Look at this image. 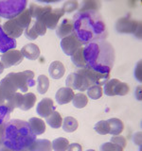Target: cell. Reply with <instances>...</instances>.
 I'll use <instances>...</instances> for the list:
<instances>
[{
  "label": "cell",
  "instance_id": "obj_45",
  "mask_svg": "<svg viewBox=\"0 0 142 151\" xmlns=\"http://www.w3.org/2000/svg\"><path fill=\"white\" fill-rule=\"evenodd\" d=\"M7 102V97L6 96H5V93H3V91L1 90V88H0V104H3V105H5Z\"/></svg>",
  "mask_w": 142,
  "mask_h": 151
},
{
  "label": "cell",
  "instance_id": "obj_28",
  "mask_svg": "<svg viewBox=\"0 0 142 151\" xmlns=\"http://www.w3.org/2000/svg\"><path fill=\"white\" fill-rule=\"evenodd\" d=\"M17 23L19 24V26L21 27H23L24 29H26V28L30 25L31 24V20H32V17L30 15V12L28 11V9H25L21 14H19V15L15 18Z\"/></svg>",
  "mask_w": 142,
  "mask_h": 151
},
{
  "label": "cell",
  "instance_id": "obj_7",
  "mask_svg": "<svg viewBox=\"0 0 142 151\" xmlns=\"http://www.w3.org/2000/svg\"><path fill=\"white\" fill-rule=\"evenodd\" d=\"M130 87L125 82H121L117 78H114L104 84V93L108 96H126L129 93Z\"/></svg>",
  "mask_w": 142,
  "mask_h": 151
},
{
  "label": "cell",
  "instance_id": "obj_5",
  "mask_svg": "<svg viewBox=\"0 0 142 151\" xmlns=\"http://www.w3.org/2000/svg\"><path fill=\"white\" fill-rule=\"evenodd\" d=\"M116 29L118 33H132L137 39L141 38V23L132 20L129 16L121 17L116 23Z\"/></svg>",
  "mask_w": 142,
  "mask_h": 151
},
{
  "label": "cell",
  "instance_id": "obj_22",
  "mask_svg": "<svg viewBox=\"0 0 142 151\" xmlns=\"http://www.w3.org/2000/svg\"><path fill=\"white\" fill-rule=\"evenodd\" d=\"M28 125H30L32 132L35 135H41L46 131V123L40 118L32 117L28 120Z\"/></svg>",
  "mask_w": 142,
  "mask_h": 151
},
{
  "label": "cell",
  "instance_id": "obj_44",
  "mask_svg": "<svg viewBox=\"0 0 142 151\" xmlns=\"http://www.w3.org/2000/svg\"><path fill=\"white\" fill-rule=\"evenodd\" d=\"M5 124L6 123H4V124L0 125V151H3V150H9L6 146H5L3 144H2V141H1V137H2V132H3V129H4V127H5Z\"/></svg>",
  "mask_w": 142,
  "mask_h": 151
},
{
  "label": "cell",
  "instance_id": "obj_35",
  "mask_svg": "<svg viewBox=\"0 0 142 151\" xmlns=\"http://www.w3.org/2000/svg\"><path fill=\"white\" fill-rule=\"evenodd\" d=\"M94 129L99 135H106L109 133V129H109L108 122L105 120H101V121H99L97 124L95 125Z\"/></svg>",
  "mask_w": 142,
  "mask_h": 151
},
{
  "label": "cell",
  "instance_id": "obj_32",
  "mask_svg": "<svg viewBox=\"0 0 142 151\" xmlns=\"http://www.w3.org/2000/svg\"><path fill=\"white\" fill-rule=\"evenodd\" d=\"M73 106L77 109H83L87 105L88 98L83 93H79L74 94V97L72 99Z\"/></svg>",
  "mask_w": 142,
  "mask_h": 151
},
{
  "label": "cell",
  "instance_id": "obj_16",
  "mask_svg": "<svg viewBox=\"0 0 142 151\" xmlns=\"http://www.w3.org/2000/svg\"><path fill=\"white\" fill-rule=\"evenodd\" d=\"M72 33H74V25L73 21L70 19L65 18L63 21L61 22V24L56 27V34L60 39L64 38L66 36L71 35Z\"/></svg>",
  "mask_w": 142,
  "mask_h": 151
},
{
  "label": "cell",
  "instance_id": "obj_1",
  "mask_svg": "<svg viewBox=\"0 0 142 151\" xmlns=\"http://www.w3.org/2000/svg\"><path fill=\"white\" fill-rule=\"evenodd\" d=\"M74 34L83 45L105 40L108 30L98 12H77L73 16Z\"/></svg>",
  "mask_w": 142,
  "mask_h": 151
},
{
  "label": "cell",
  "instance_id": "obj_37",
  "mask_svg": "<svg viewBox=\"0 0 142 151\" xmlns=\"http://www.w3.org/2000/svg\"><path fill=\"white\" fill-rule=\"evenodd\" d=\"M9 118H11V111L5 105L0 104V125L7 123Z\"/></svg>",
  "mask_w": 142,
  "mask_h": 151
},
{
  "label": "cell",
  "instance_id": "obj_23",
  "mask_svg": "<svg viewBox=\"0 0 142 151\" xmlns=\"http://www.w3.org/2000/svg\"><path fill=\"white\" fill-rule=\"evenodd\" d=\"M109 124V133L111 135H120L124 129V124L123 122L117 118H111L107 120Z\"/></svg>",
  "mask_w": 142,
  "mask_h": 151
},
{
  "label": "cell",
  "instance_id": "obj_36",
  "mask_svg": "<svg viewBox=\"0 0 142 151\" xmlns=\"http://www.w3.org/2000/svg\"><path fill=\"white\" fill-rule=\"evenodd\" d=\"M34 30L37 33L38 36H43L46 34V27L44 23H43L40 19H35V21L32 23Z\"/></svg>",
  "mask_w": 142,
  "mask_h": 151
},
{
  "label": "cell",
  "instance_id": "obj_24",
  "mask_svg": "<svg viewBox=\"0 0 142 151\" xmlns=\"http://www.w3.org/2000/svg\"><path fill=\"white\" fill-rule=\"evenodd\" d=\"M71 60L72 63L78 68H85L86 67V61L84 60L83 56V47L80 48L75 52L73 55H71Z\"/></svg>",
  "mask_w": 142,
  "mask_h": 151
},
{
  "label": "cell",
  "instance_id": "obj_42",
  "mask_svg": "<svg viewBox=\"0 0 142 151\" xmlns=\"http://www.w3.org/2000/svg\"><path fill=\"white\" fill-rule=\"evenodd\" d=\"M141 76H142V72H141V61H138L135 66V78L138 80L139 82H141Z\"/></svg>",
  "mask_w": 142,
  "mask_h": 151
},
{
  "label": "cell",
  "instance_id": "obj_14",
  "mask_svg": "<svg viewBox=\"0 0 142 151\" xmlns=\"http://www.w3.org/2000/svg\"><path fill=\"white\" fill-rule=\"evenodd\" d=\"M55 105L54 102L51 98L49 97H46L43 98L42 100L38 103V105L36 107V111L41 117L46 118L49 116L52 111H55Z\"/></svg>",
  "mask_w": 142,
  "mask_h": 151
},
{
  "label": "cell",
  "instance_id": "obj_33",
  "mask_svg": "<svg viewBox=\"0 0 142 151\" xmlns=\"http://www.w3.org/2000/svg\"><path fill=\"white\" fill-rule=\"evenodd\" d=\"M51 145L53 150L56 151H64L67 150V147L69 145V142L65 138H57L51 142Z\"/></svg>",
  "mask_w": 142,
  "mask_h": 151
},
{
  "label": "cell",
  "instance_id": "obj_20",
  "mask_svg": "<svg viewBox=\"0 0 142 151\" xmlns=\"http://www.w3.org/2000/svg\"><path fill=\"white\" fill-rule=\"evenodd\" d=\"M52 149L51 142L46 139H35L27 150L30 151H49Z\"/></svg>",
  "mask_w": 142,
  "mask_h": 151
},
{
  "label": "cell",
  "instance_id": "obj_31",
  "mask_svg": "<svg viewBox=\"0 0 142 151\" xmlns=\"http://www.w3.org/2000/svg\"><path fill=\"white\" fill-rule=\"evenodd\" d=\"M49 88V79L45 75H41L37 79V91L39 93L44 94Z\"/></svg>",
  "mask_w": 142,
  "mask_h": 151
},
{
  "label": "cell",
  "instance_id": "obj_17",
  "mask_svg": "<svg viewBox=\"0 0 142 151\" xmlns=\"http://www.w3.org/2000/svg\"><path fill=\"white\" fill-rule=\"evenodd\" d=\"M74 94L75 93L73 92V89L68 87H64L57 91L55 98L59 105H64V104H67L70 101H72Z\"/></svg>",
  "mask_w": 142,
  "mask_h": 151
},
{
  "label": "cell",
  "instance_id": "obj_11",
  "mask_svg": "<svg viewBox=\"0 0 142 151\" xmlns=\"http://www.w3.org/2000/svg\"><path fill=\"white\" fill-rule=\"evenodd\" d=\"M64 15V12L62 9H53L50 12L45 13L44 15L39 17L38 19H40L45 24L46 28L54 29V28L57 27V25H58L61 17Z\"/></svg>",
  "mask_w": 142,
  "mask_h": 151
},
{
  "label": "cell",
  "instance_id": "obj_6",
  "mask_svg": "<svg viewBox=\"0 0 142 151\" xmlns=\"http://www.w3.org/2000/svg\"><path fill=\"white\" fill-rule=\"evenodd\" d=\"M9 77H11L14 83L16 84L17 89L23 93H27L28 87H33L35 85L34 73L32 71L27 70L19 73H9Z\"/></svg>",
  "mask_w": 142,
  "mask_h": 151
},
{
  "label": "cell",
  "instance_id": "obj_43",
  "mask_svg": "<svg viewBox=\"0 0 142 151\" xmlns=\"http://www.w3.org/2000/svg\"><path fill=\"white\" fill-rule=\"evenodd\" d=\"M67 150L69 151H82L83 150V147H82V145L77 144V143H74V144H71L68 145V147H67Z\"/></svg>",
  "mask_w": 142,
  "mask_h": 151
},
{
  "label": "cell",
  "instance_id": "obj_8",
  "mask_svg": "<svg viewBox=\"0 0 142 151\" xmlns=\"http://www.w3.org/2000/svg\"><path fill=\"white\" fill-rule=\"evenodd\" d=\"M76 72L83 75L85 78L88 79L91 85H99V86H102L105 84L110 78V73L102 74L99 73L98 71H95L91 68L85 67V68H80Z\"/></svg>",
  "mask_w": 142,
  "mask_h": 151
},
{
  "label": "cell",
  "instance_id": "obj_29",
  "mask_svg": "<svg viewBox=\"0 0 142 151\" xmlns=\"http://www.w3.org/2000/svg\"><path fill=\"white\" fill-rule=\"evenodd\" d=\"M62 126H63V129L65 132H73L78 129L79 123L76 118L67 116L63 120V125Z\"/></svg>",
  "mask_w": 142,
  "mask_h": 151
},
{
  "label": "cell",
  "instance_id": "obj_34",
  "mask_svg": "<svg viewBox=\"0 0 142 151\" xmlns=\"http://www.w3.org/2000/svg\"><path fill=\"white\" fill-rule=\"evenodd\" d=\"M86 91L88 96L93 100H97V99L101 98L103 93L101 86H99V85H91V86L88 87Z\"/></svg>",
  "mask_w": 142,
  "mask_h": 151
},
{
  "label": "cell",
  "instance_id": "obj_21",
  "mask_svg": "<svg viewBox=\"0 0 142 151\" xmlns=\"http://www.w3.org/2000/svg\"><path fill=\"white\" fill-rule=\"evenodd\" d=\"M52 9L50 5H46V6H40V5H37L35 3H30V8H28V11L30 12V15L32 18L38 19L39 17L43 16L45 13L50 12Z\"/></svg>",
  "mask_w": 142,
  "mask_h": 151
},
{
  "label": "cell",
  "instance_id": "obj_18",
  "mask_svg": "<svg viewBox=\"0 0 142 151\" xmlns=\"http://www.w3.org/2000/svg\"><path fill=\"white\" fill-rule=\"evenodd\" d=\"M21 53L25 58L30 60H35L40 57L41 52H40V48L38 47L37 45L28 44L22 47Z\"/></svg>",
  "mask_w": 142,
  "mask_h": 151
},
{
  "label": "cell",
  "instance_id": "obj_27",
  "mask_svg": "<svg viewBox=\"0 0 142 151\" xmlns=\"http://www.w3.org/2000/svg\"><path fill=\"white\" fill-rule=\"evenodd\" d=\"M36 96L32 93H27L23 96V102L19 109L22 111H28L35 105Z\"/></svg>",
  "mask_w": 142,
  "mask_h": 151
},
{
  "label": "cell",
  "instance_id": "obj_30",
  "mask_svg": "<svg viewBox=\"0 0 142 151\" xmlns=\"http://www.w3.org/2000/svg\"><path fill=\"white\" fill-rule=\"evenodd\" d=\"M101 4L97 1L93 0H86L83 1L79 7V12H97L99 9Z\"/></svg>",
  "mask_w": 142,
  "mask_h": 151
},
{
  "label": "cell",
  "instance_id": "obj_9",
  "mask_svg": "<svg viewBox=\"0 0 142 151\" xmlns=\"http://www.w3.org/2000/svg\"><path fill=\"white\" fill-rule=\"evenodd\" d=\"M65 85L66 87L78 90V91H86L91 84L88 81V79L84 77L83 75L80 74L78 72H75L70 74L65 79Z\"/></svg>",
  "mask_w": 142,
  "mask_h": 151
},
{
  "label": "cell",
  "instance_id": "obj_41",
  "mask_svg": "<svg viewBox=\"0 0 142 151\" xmlns=\"http://www.w3.org/2000/svg\"><path fill=\"white\" fill-rule=\"evenodd\" d=\"M111 142L114 144H116L117 145L121 146L122 148H124L126 145H127V142L126 139L124 138L123 136H117V135H113V137L111 138Z\"/></svg>",
  "mask_w": 142,
  "mask_h": 151
},
{
  "label": "cell",
  "instance_id": "obj_19",
  "mask_svg": "<svg viewBox=\"0 0 142 151\" xmlns=\"http://www.w3.org/2000/svg\"><path fill=\"white\" fill-rule=\"evenodd\" d=\"M49 73L53 79L62 78L65 73V68L64 63L58 60H55L53 63H51L49 68Z\"/></svg>",
  "mask_w": 142,
  "mask_h": 151
},
{
  "label": "cell",
  "instance_id": "obj_15",
  "mask_svg": "<svg viewBox=\"0 0 142 151\" xmlns=\"http://www.w3.org/2000/svg\"><path fill=\"white\" fill-rule=\"evenodd\" d=\"M17 42L15 39L9 38L2 29V26H0V52L5 53L9 50L15 49Z\"/></svg>",
  "mask_w": 142,
  "mask_h": 151
},
{
  "label": "cell",
  "instance_id": "obj_25",
  "mask_svg": "<svg viewBox=\"0 0 142 151\" xmlns=\"http://www.w3.org/2000/svg\"><path fill=\"white\" fill-rule=\"evenodd\" d=\"M46 121L53 129H60L63 125V118L61 116V113L56 111H52L49 116L46 117Z\"/></svg>",
  "mask_w": 142,
  "mask_h": 151
},
{
  "label": "cell",
  "instance_id": "obj_26",
  "mask_svg": "<svg viewBox=\"0 0 142 151\" xmlns=\"http://www.w3.org/2000/svg\"><path fill=\"white\" fill-rule=\"evenodd\" d=\"M23 102V94L20 93H15L13 94V96L9 99V100L6 102V104H5V106H6L9 111L12 112L13 110L15 108H20L21 104Z\"/></svg>",
  "mask_w": 142,
  "mask_h": 151
},
{
  "label": "cell",
  "instance_id": "obj_10",
  "mask_svg": "<svg viewBox=\"0 0 142 151\" xmlns=\"http://www.w3.org/2000/svg\"><path fill=\"white\" fill-rule=\"evenodd\" d=\"M60 45H61L62 50L64 51V53L65 55L71 56L83 45L78 40V38L76 37L74 33H72L71 35L63 38V39L61 40Z\"/></svg>",
  "mask_w": 142,
  "mask_h": 151
},
{
  "label": "cell",
  "instance_id": "obj_40",
  "mask_svg": "<svg viewBox=\"0 0 142 151\" xmlns=\"http://www.w3.org/2000/svg\"><path fill=\"white\" fill-rule=\"evenodd\" d=\"M101 150L102 151H108V150H115V151H122L123 148L121 147V146L117 145L116 144L112 143V142H110V143H105L103 144L101 146Z\"/></svg>",
  "mask_w": 142,
  "mask_h": 151
},
{
  "label": "cell",
  "instance_id": "obj_47",
  "mask_svg": "<svg viewBox=\"0 0 142 151\" xmlns=\"http://www.w3.org/2000/svg\"><path fill=\"white\" fill-rule=\"evenodd\" d=\"M4 69H5L4 65H3V63H1V61H0V74H2L4 72Z\"/></svg>",
  "mask_w": 142,
  "mask_h": 151
},
{
  "label": "cell",
  "instance_id": "obj_38",
  "mask_svg": "<svg viewBox=\"0 0 142 151\" xmlns=\"http://www.w3.org/2000/svg\"><path fill=\"white\" fill-rule=\"evenodd\" d=\"M79 8V3L78 1H74V0H72V1H66L64 3L63 5V8H62V9L65 12H75L76 9H77Z\"/></svg>",
  "mask_w": 142,
  "mask_h": 151
},
{
  "label": "cell",
  "instance_id": "obj_2",
  "mask_svg": "<svg viewBox=\"0 0 142 151\" xmlns=\"http://www.w3.org/2000/svg\"><path fill=\"white\" fill-rule=\"evenodd\" d=\"M36 135L33 133L28 122L20 119L9 120L5 124L2 132V144L9 150H27L34 140Z\"/></svg>",
  "mask_w": 142,
  "mask_h": 151
},
{
  "label": "cell",
  "instance_id": "obj_3",
  "mask_svg": "<svg viewBox=\"0 0 142 151\" xmlns=\"http://www.w3.org/2000/svg\"><path fill=\"white\" fill-rule=\"evenodd\" d=\"M86 67L99 73H110L115 63V49L106 40L90 42L83 47Z\"/></svg>",
  "mask_w": 142,
  "mask_h": 151
},
{
  "label": "cell",
  "instance_id": "obj_4",
  "mask_svg": "<svg viewBox=\"0 0 142 151\" xmlns=\"http://www.w3.org/2000/svg\"><path fill=\"white\" fill-rule=\"evenodd\" d=\"M26 0H8L0 1V17L12 20L16 18L26 9Z\"/></svg>",
  "mask_w": 142,
  "mask_h": 151
},
{
  "label": "cell",
  "instance_id": "obj_39",
  "mask_svg": "<svg viewBox=\"0 0 142 151\" xmlns=\"http://www.w3.org/2000/svg\"><path fill=\"white\" fill-rule=\"evenodd\" d=\"M24 34H25L26 38L28 40H35L38 38V35L37 33L35 32L34 30V27H33V24L31 22V24L30 26H28L25 30H24Z\"/></svg>",
  "mask_w": 142,
  "mask_h": 151
},
{
  "label": "cell",
  "instance_id": "obj_12",
  "mask_svg": "<svg viewBox=\"0 0 142 151\" xmlns=\"http://www.w3.org/2000/svg\"><path fill=\"white\" fill-rule=\"evenodd\" d=\"M24 60V56L21 51L16 49H12L5 52L1 55V63L5 68H9L12 66L20 64Z\"/></svg>",
  "mask_w": 142,
  "mask_h": 151
},
{
  "label": "cell",
  "instance_id": "obj_46",
  "mask_svg": "<svg viewBox=\"0 0 142 151\" xmlns=\"http://www.w3.org/2000/svg\"><path fill=\"white\" fill-rule=\"evenodd\" d=\"M135 96L137 100H141V86H138L135 89Z\"/></svg>",
  "mask_w": 142,
  "mask_h": 151
},
{
  "label": "cell",
  "instance_id": "obj_13",
  "mask_svg": "<svg viewBox=\"0 0 142 151\" xmlns=\"http://www.w3.org/2000/svg\"><path fill=\"white\" fill-rule=\"evenodd\" d=\"M2 29L9 38H12V39L15 40L16 38L20 37L23 34V31L25 30L23 27L19 26L15 18L12 19V20H8L6 23H4V25L2 26Z\"/></svg>",
  "mask_w": 142,
  "mask_h": 151
}]
</instances>
